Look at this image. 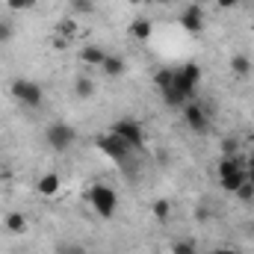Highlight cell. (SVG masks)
I'll return each instance as SVG.
<instances>
[{
  "mask_svg": "<svg viewBox=\"0 0 254 254\" xmlns=\"http://www.w3.org/2000/svg\"><path fill=\"white\" fill-rule=\"evenodd\" d=\"M86 201H89V207H92L104 222H110V219L116 216V210H119V192L113 190L110 184H92L89 192H86Z\"/></svg>",
  "mask_w": 254,
  "mask_h": 254,
  "instance_id": "obj_1",
  "label": "cell"
},
{
  "mask_svg": "<svg viewBox=\"0 0 254 254\" xmlns=\"http://www.w3.org/2000/svg\"><path fill=\"white\" fill-rule=\"evenodd\" d=\"M95 148H98L107 160H113V163H119V166H127V163L133 160V154H136L125 139H122V136H116L113 130L98 133V136H95Z\"/></svg>",
  "mask_w": 254,
  "mask_h": 254,
  "instance_id": "obj_2",
  "label": "cell"
},
{
  "mask_svg": "<svg viewBox=\"0 0 254 254\" xmlns=\"http://www.w3.org/2000/svg\"><path fill=\"white\" fill-rule=\"evenodd\" d=\"M9 95H12L21 107H27V110H39V107L45 104V89H42L36 80H27V77H15V80L9 83Z\"/></svg>",
  "mask_w": 254,
  "mask_h": 254,
  "instance_id": "obj_3",
  "label": "cell"
},
{
  "mask_svg": "<svg viewBox=\"0 0 254 254\" xmlns=\"http://www.w3.org/2000/svg\"><path fill=\"white\" fill-rule=\"evenodd\" d=\"M45 142H48L51 151L65 154V151H71V145L77 142V133H74V127L68 125V122H51V125L45 127Z\"/></svg>",
  "mask_w": 254,
  "mask_h": 254,
  "instance_id": "obj_4",
  "label": "cell"
},
{
  "mask_svg": "<svg viewBox=\"0 0 254 254\" xmlns=\"http://www.w3.org/2000/svg\"><path fill=\"white\" fill-rule=\"evenodd\" d=\"M201 77H204V71H201V65L198 63H184L175 68V86L187 95V98H195V92H198V86H201Z\"/></svg>",
  "mask_w": 254,
  "mask_h": 254,
  "instance_id": "obj_5",
  "label": "cell"
},
{
  "mask_svg": "<svg viewBox=\"0 0 254 254\" xmlns=\"http://www.w3.org/2000/svg\"><path fill=\"white\" fill-rule=\"evenodd\" d=\"M110 130L116 133V136H122L127 145L133 148V151H139L142 145H145V127H142V122H136V119H116L113 125H110Z\"/></svg>",
  "mask_w": 254,
  "mask_h": 254,
  "instance_id": "obj_6",
  "label": "cell"
},
{
  "mask_svg": "<svg viewBox=\"0 0 254 254\" xmlns=\"http://www.w3.org/2000/svg\"><path fill=\"white\" fill-rule=\"evenodd\" d=\"M184 122H187V127H190L192 133H201V136H204V133H210V127H213L207 107H204L201 101H195V98L184 107Z\"/></svg>",
  "mask_w": 254,
  "mask_h": 254,
  "instance_id": "obj_7",
  "label": "cell"
},
{
  "mask_svg": "<svg viewBox=\"0 0 254 254\" xmlns=\"http://www.w3.org/2000/svg\"><path fill=\"white\" fill-rule=\"evenodd\" d=\"M178 24H181L190 36H201V33L207 30V15H204V6H198V3L184 6V9H181V15H178Z\"/></svg>",
  "mask_w": 254,
  "mask_h": 254,
  "instance_id": "obj_8",
  "label": "cell"
},
{
  "mask_svg": "<svg viewBox=\"0 0 254 254\" xmlns=\"http://www.w3.org/2000/svg\"><path fill=\"white\" fill-rule=\"evenodd\" d=\"M63 190V178L57 172H45L39 181H36V192L42 198H57V192Z\"/></svg>",
  "mask_w": 254,
  "mask_h": 254,
  "instance_id": "obj_9",
  "label": "cell"
},
{
  "mask_svg": "<svg viewBox=\"0 0 254 254\" xmlns=\"http://www.w3.org/2000/svg\"><path fill=\"white\" fill-rule=\"evenodd\" d=\"M127 33H130V39H136V42H151V36H154V21L151 18H133L130 21V27H127Z\"/></svg>",
  "mask_w": 254,
  "mask_h": 254,
  "instance_id": "obj_10",
  "label": "cell"
},
{
  "mask_svg": "<svg viewBox=\"0 0 254 254\" xmlns=\"http://www.w3.org/2000/svg\"><path fill=\"white\" fill-rule=\"evenodd\" d=\"M101 74H104L107 80H119V77L127 74V63L119 54H107V60L101 63Z\"/></svg>",
  "mask_w": 254,
  "mask_h": 254,
  "instance_id": "obj_11",
  "label": "cell"
},
{
  "mask_svg": "<svg viewBox=\"0 0 254 254\" xmlns=\"http://www.w3.org/2000/svg\"><path fill=\"white\" fill-rule=\"evenodd\" d=\"M107 54H110V51H104L101 45H83V48H80V54H77V60H80L83 65L101 68V63L107 60Z\"/></svg>",
  "mask_w": 254,
  "mask_h": 254,
  "instance_id": "obj_12",
  "label": "cell"
},
{
  "mask_svg": "<svg viewBox=\"0 0 254 254\" xmlns=\"http://www.w3.org/2000/svg\"><path fill=\"white\" fill-rule=\"evenodd\" d=\"M3 228H6L9 234H27L30 222H27V216H24V213L12 210V213H6V216H3Z\"/></svg>",
  "mask_w": 254,
  "mask_h": 254,
  "instance_id": "obj_13",
  "label": "cell"
},
{
  "mask_svg": "<svg viewBox=\"0 0 254 254\" xmlns=\"http://www.w3.org/2000/svg\"><path fill=\"white\" fill-rule=\"evenodd\" d=\"M231 71H234L240 80H246V77H252L254 63L246 57V54H231Z\"/></svg>",
  "mask_w": 254,
  "mask_h": 254,
  "instance_id": "obj_14",
  "label": "cell"
},
{
  "mask_svg": "<svg viewBox=\"0 0 254 254\" xmlns=\"http://www.w3.org/2000/svg\"><path fill=\"white\" fill-rule=\"evenodd\" d=\"M246 181H249L246 169H237L234 175H225V178H219V187H222V192H231V195H234V192L240 190Z\"/></svg>",
  "mask_w": 254,
  "mask_h": 254,
  "instance_id": "obj_15",
  "label": "cell"
},
{
  "mask_svg": "<svg viewBox=\"0 0 254 254\" xmlns=\"http://www.w3.org/2000/svg\"><path fill=\"white\" fill-rule=\"evenodd\" d=\"M54 33H57V36H65V39L71 42V39H77V36H80L83 30H80L77 18H60V21L54 24Z\"/></svg>",
  "mask_w": 254,
  "mask_h": 254,
  "instance_id": "obj_16",
  "label": "cell"
},
{
  "mask_svg": "<svg viewBox=\"0 0 254 254\" xmlns=\"http://www.w3.org/2000/svg\"><path fill=\"white\" fill-rule=\"evenodd\" d=\"M74 95H77L80 101L95 98V80H92V77H86V74H77V80H74Z\"/></svg>",
  "mask_w": 254,
  "mask_h": 254,
  "instance_id": "obj_17",
  "label": "cell"
},
{
  "mask_svg": "<svg viewBox=\"0 0 254 254\" xmlns=\"http://www.w3.org/2000/svg\"><path fill=\"white\" fill-rule=\"evenodd\" d=\"M151 216H154V222H169V216H172V201L169 198H154L151 201Z\"/></svg>",
  "mask_w": 254,
  "mask_h": 254,
  "instance_id": "obj_18",
  "label": "cell"
},
{
  "mask_svg": "<svg viewBox=\"0 0 254 254\" xmlns=\"http://www.w3.org/2000/svg\"><path fill=\"white\" fill-rule=\"evenodd\" d=\"M151 83H154V89H169L172 83H175V68H157L154 71V77H151Z\"/></svg>",
  "mask_w": 254,
  "mask_h": 254,
  "instance_id": "obj_19",
  "label": "cell"
},
{
  "mask_svg": "<svg viewBox=\"0 0 254 254\" xmlns=\"http://www.w3.org/2000/svg\"><path fill=\"white\" fill-rule=\"evenodd\" d=\"M169 252H172V254H198V246H195V240L184 237V240H172Z\"/></svg>",
  "mask_w": 254,
  "mask_h": 254,
  "instance_id": "obj_20",
  "label": "cell"
},
{
  "mask_svg": "<svg viewBox=\"0 0 254 254\" xmlns=\"http://www.w3.org/2000/svg\"><path fill=\"white\" fill-rule=\"evenodd\" d=\"M12 39H15V24H12V18L0 15V45H9Z\"/></svg>",
  "mask_w": 254,
  "mask_h": 254,
  "instance_id": "obj_21",
  "label": "cell"
},
{
  "mask_svg": "<svg viewBox=\"0 0 254 254\" xmlns=\"http://www.w3.org/2000/svg\"><path fill=\"white\" fill-rule=\"evenodd\" d=\"M68 9L74 15H92L95 12V0H68Z\"/></svg>",
  "mask_w": 254,
  "mask_h": 254,
  "instance_id": "obj_22",
  "label": "cell"
},
{
  "mask_svg": "<svg viewBox=\"0 0 254 254\" xmlns=\"http://www.w3.org/2000/svg\"><path fill=\"white\" fill-rule=\"evenodd\" d=\"M36 6H39V0H6V9L9 12H30Z\"/></svg>",
  "mask_w": 254,
  "mask_h": 254,
  "instance_id": "obj_23",
  "label": "cell"
},
{
  "mask_svg": "<svg viewBox=\"0 0 254 254\" xmlns=\"http://www.w3.org/2000/svg\"><path fill=\"white\" fill-rule=\"evenodd\" d=\"M222 157H240V142L237 139H222Z\"/></svg>",
  "mask_w": 254,
  "mask_h": 254,
  "instance_id": "obj_24",
  "label": "cell"
},
{
  "mask_svg": "<svg viewBox=\"0 0 254 254\" xmlns=\"http://www.w3.org/2000/svg\"><path fill=\"white\" fill-rule=\"evenodd\" d=\"M234 195H237V198H240L243 204H252V201H254V187H252V184H249V181H246V184H243L240 190L234 192Z\"/></svg>",
  "mask_w": 254,
  "mask_h": 254,
  "instance_id": "obj_25",
  "label": "cell"
},
{
  "mask_svg": "<svg viewBox=\"0 0 254 254\" xmlns=\"http://www.w3.org/2000/svg\"><path fill=\"white\" fill-rule=\"evenodd\" d=\"M57 254H86L83 246H74V243H60L57 246Z\"/></svg>",
  "mask_w": 254,
  "mask_h": 254,
  "instance_id": "obj_26",
  "label": "cell"
},
{
  "mask_svg": "<svg viewBox=\"0 0 254 254\" xmlns=\"http://www.w3.org/2000/svg\"><path fill=\"white\" fill-rule=\"evenodd\" d=\"M68 45H71V42H68V39H65V36H57V33H54V36H51V48H54V51H65V48H68Z\"/></svg>",
  "mask_w": 254,
  "mask_h": 254,
  "instance_id": "obj_27",
  "label": "cell"
},
{
  "mask_svg": "<svg viewBox=\"0 0 254 254\" xmlns=\"http://www.w3.org/2000/svg\"><path fill=\"white\" fill-rule=\"evenodd\" d=\"M213 3H216L222 12H228V9H237V6H240V0H213Z\"/></svg>",
  "mask_w": 254,
  "mask_h": 254,
  "instance_id": "obj_28",
  "label": "cell"
},
{
  "mask_svg": "<svg viewBox=\"0 0 254 254\" xmlns=\"http://www.w3.org/2000/svg\"><path fill=\"white\" fill-rule=\"evenodd\" d=\"M195 219H198L201 225H204V222H210V210H207V207H195Z\"/></svg>",
  "mask_w": 254,
  "mask_h": 254,
  "instance_id": "obj_29",
  "label": "cell"
},
{
  "mask_svg": "<svg viewBox=\"0 0 254 254\" xmlns=\"http://www.w3.org/2000/svg\"><path fill=\"white\" fill-rule=\"evenodd\" d=\"M210 254H240L237 249H231V246H219V249H213Z\"/></svg>",
  "mask_w": 254,
  "mask_h": 254,
  "instance_id": "obj_30",
  "label": "cell"
},
{
  "mask_svg": "<svg viewBox=\"0 0 254 254\" xmlns=\"http://www.w3.org/2000/svg\"><path fill=\"white\" fill-rule=\"evenodd\" d=\"M246 169H254V142H252V148H249V157H246Z\"/></svg>",
  "mask_w": 254,
  "mask_h": 254,
  "instance_id": "obj_31",
  "label": "cell"
},
{
  "mask_svg": "<svg viewBox=\"0 0 254 254\" xmlns=\"http://www.w3.org/2000/svg\"><path fill=\"white\" fill-rule=\"evenodd\" d=\"M133 6H151V0H130Z\"/></svg>",
  "mask_w": 254,
  "mask_h": 254,
  "instance_id": "obj_32",
  "label": "cell"
},
{
  "mask_svg": "<svg viewBox=\"0 0 254 254\" xmlns=\"http://www.w3.org/2000/svg\"><path fill=\"white\" fill-rule=\"evenodd\" d=\"M172 0H151V6H169Z\"/></svg>",
  "mask_w": 254,
  "mask_h": 254,
  "instance_id": "obj_33",
  "label": "cell"
},
{
  "mask_svg": "<svg viewBox=\"0 0 254 254\" xmlns=\"http://www.w3.org/2000/svg\"><path fill=\"white\" fill-rule=\"evenodd\" d=\"M246 175H249V184L254 187V169H246Z\"/></svg>",
  "mask_w": 254,
  "mask_h": 254,
  "instance_id": "obj_34",
  "label": "cell"
},
{
  "mask_svg": "<svg viewBox=\"0 0 254 254\" xmlns=\"http://www.w3.org/2000/svg\"><path fill=\"white\" fill-rule=\"evenodd\" d=\"M192 3H198V6H207V3H213V0H192Z\"/></svg>",
  "mask_w": 254,
  "mask_h": 254,
  "instance_id": "obj_35",
  "label": "cell"
}]
</instances>
